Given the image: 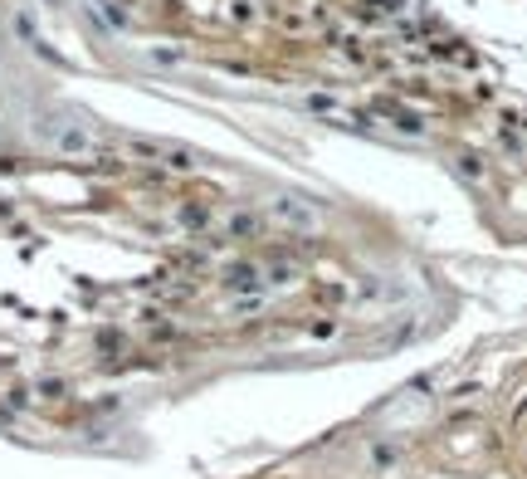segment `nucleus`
Listing matches in <instances>:
<instances>
[{"mask_svg": "<svg viewBox=\"0 0 527 479\" xmlns=\"http://www.w3.org/2000/svg\"><path fill=\"white\" fill-rule=\"evenodd\" d=\"M54 147H59V152H88L93 137H88L83 127H64V132H54Z\"/></svg>", "mask_w": 527, "mask_h": 479, "instance_id": "nucleus-1", "label": "nucleus"}]
</instances>
